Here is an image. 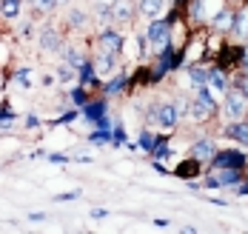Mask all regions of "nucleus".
Here are the masks:
<instances>
[{"label":"nucleus","mask_w":248,"mask_h":234,"mask_svg":"<svg viewBox=\"0 0 248 234\" xmlns=\"http://www.w3.org/2000/svg\"><path fill=\"white\" fill-rule=\"evenodd\" d=\"M225 137L237 140L240 146H248V123H246V120H234V123L225 129Z\"/></svg>","instance_id":"1a4fd4ad"},{"label":"nucleus","mask_w":248,"mask_h":234,"mask_svg":"<svg viewBox=\"0 0 248 234\" xmlns=\"http://www.w3.org/2000/svg\"><path fill=\"white\" fill-rule=\"evenodd\" d=\"M17 80L23 83L26 89H31V72H29V69H20V72H17Z\"/></svg>","instance_id":"393cba45"},{"label":"nucleus","mask_w":248,"mask_h":234,"mask_svg":"<svg viewBox=\"0 0 248 234\" xmlns=\"http://www.w3.org/2000/svg\"><path fill=\"white\" fill-rule=\"evenodd\" d=\"M246 111H248V97L243 92H237V89H228L225 92V114L231 120H243Z\"/></svg>","instance_id":"f03ea898"},{"label":"nucleus","mask_w":248,"mask_h":234,"mask_svg":"<svg viewBox=\"0 0 248 234\" xmlns=\"http://www.w3.org/2000/svg\"><path fill=\"white\" fill-rule=\"evenodd\" d=\"M163 6H166V0H140V12L146 17H160Z\"/></svg>","instance_id":"9b49d317"},{"label":"nucleus","mask_w":248,"mask_h":234,"mask_svg":"<svg viewBox=\"0 0 248 234\" xmlns=\"http://www.w3.org/2000/svg\"><path fill=\"white\" fill-rule=\"evenodd\" d=\"M111 15H114V20H131V3L128 0H114Z\"/></svg>","instance_id":"f8f14e48"},{"label":"nucleus","mask_w":248,"mask_h":234,"mask_svg":"<svg viewBox=\"0 0 248 234\" xmlns=\"http://www.w3.org/2000/svg\"><path fill=\"white\" fill-rule=\"evenodd\" d=\"M240 92H243V94L248 97V75H246L243 80H240Z\"/></svg>","instance_id":"c85d7f7f"},{"label":"nucleus","mask_w":248,"mask_h":234,"mask_svg":"<svg viewBox=\"0 0 248 234\" xmlns=\"http://www.w3.org/2000/svg\"><path fill=\"white\" fill-rule=\"evenodd\" d=\"M49 160H51V163H66L69 157H63V155H49Z\"/></svg>","instance_id":"c756f323"},{"label":"nucleus","mask_w":248,"mask_h":234,"mask_svg":"<svg viewBox=\"0 0 248 234\" xmlns=\"http://www.w3.org/2000/svg\"><path fill=\"white\" fill-rule=\"evenodd\" d=\"M103 3H114V0H103Z\"/></svg>","instance_id":"473e14b6"},{"label":"nucleus","mask_w":248,"mask_h":234,"mask_svg":"<svg viewBox=\"0 0 248 234\" xmlns=\"http://www.w3.org/2000/svg\"><path fill=\"white\" fill-rule=\"evenodd\" d=\"M94 69H97L100 78H108V75L117 69V54L114 52H103V49H100V57H97V63H94Z\"/></svg>","instance_id":"423d86ee"},{"label":"nucleus","mask_w":248,"mask_h":234,"mask_svg":"<svg viewBox=\"0 0 248 234\" xmlns=\"http://www.w3.org/2000/svg\"><path fill=\"white\" fill-rule=\"evenodd\" d=\"M123 83H125L123 75H120L117 80H108V86H106V94H120V92H123Z\"/></svg>","instance_id":"4be33fe9"},{"label":"nucleus","mask_w":248,"mask_h":234,"mask_svg":"<svg viewBox=\"0 0 248 234\" xmlns=\"http://www.w3.org/2000/svg\"><path fill=\"white\" fill-rule=\"evenodd\" d=\"M100 49H103V52H114V54H117L120 49H123V37H120L117 31L106 29V31L100 34Z\"/></svg>","instance_id":"0eeeda50"},{"label":"nucleus","mask_w":248,"mask_h":234,"mask_svg":"<svg viewBox=\"0 0 248 234\" xmlns=\"http://www.w3.org/2000/svg\"><path fill=\"white\" fill-rule=\"evenodd\" d=\"M140 146H146V149H151V131H146V134H143V140H140Z\"/></svg>","instance_id":"cd10ccee"},{"label":"nucleus","mask_w":248,"mask_h":234,"mask_svg":"<svg viewBox=\"0 0 248 234\" xmlns=\"http://www.w3.org/2000/svg\"><path fill=\"white\" fill-rule=\"evenodd\" d=\"M208 86H211V89H217L220 94H225V92L231 89V86H228V78H225V75L220 72V69H214V72L208 75Z\"/></svg>","instance_id":"ddd939ff"},{"label":"nucleus","mask_w":248,"mask_h":234,"mask_svg":"<svg viewBox=\"0 0 248 234\" xmlns=\"http://www.w3.org/2000/svg\"><path fill=\"white\" fill-rule=\"evenodd\" d=\"M234 34H237V37H246L248 34V9L240 12V17L234 20Z\"/></svg>","instance_id":"f3484780"},{"label":"nucleus","mask_w":248,"mask_h":234,"mask_svg":"<svg viewBox=\"0 0 248 234\" xmlns=\"http://www.w3.org/2000/svg\"><path fill=\"white\" fill-rule=\"evenodd\" d=\"M20 6H23V0H0V15L3 17H17Z\"/></svg>","instance_id":"2eb2a0df"},{"label":"nucleus","mask_w":248,"mask_h":234,"mask_svg":"<svg viewBox=\"0 0 248 234\" xmlns=\"http://www.w3.org/2000/svg\"><path fill=\"white\" fill-rule=\"evenodd\" d=\"M63 57H66V63H72V66H77V69H80V66L86 63V57L77 52V49H72V46H69V49L63 52Z\"/></svg>","instance_id":"6ab92c4d"},{"label":"nucleus","mask_w":248,"mask_h":234,"mask_svg":"<svg viewBox=\"0 0 248 234\" xmlns=\"http://www.w3.org/2000/svg\"><path fill=\"white\" fill-rule=\"evenodd\" d=\"M177 120H180V114H177V106L174 103H160L157 106V117H154V123H157L160 129H174Z\"/></svg>","instance_id":"7ed1b4c3"},{"label":"nucleus","mask_w":248,"mask_h":234,"mask_svg":"<svg viewBox=\"0 0 248 234\" xmlns=\"http://www.w3.org/2000/svg\"><path fill=\"white\" fill-rule=\"evenodd\" d=\"M103 111H106V106L103 103H92V106H86V117H92V120H103Z\"/></svg>","instance_id":"aec40b11"},{"label":"nucleus","mask_w":248,"mask_h":234,"mask_svg":"<svg viewBox=\"0 0 248 234\" xmlns=\"http://www.w3.org/2000/svg\"><path fill=\"white\" fill-rule=\"evenodd\" d=\"M214 143L211 140H200V143H194L191 146V157L197 160V163H205V160H214Z\"/></svg>","instance_id":"6e6552de"},{"label":"nucleus","mask_w":248,"mask_h":234,"mask_svg":"<svg viewBox=\"0 0 248 234\" xmlns=\"http://www.w3.org/2000/svg\"><path fill=\"white\" fill-rule=\"evenodd\" d=\"M240 191H243V194H248V186H240Z\"/></svg>","instance_id":"2f4dec72"},{"label":"nucleus","mask_w":248,"mask_h":234,"mask_svg":"<svg viewBox=\"0 0 248 234\" xmlns=\"http://www.w3.org/2000/svg\"><path fill=\"white\" fill-rule=\"evenodd\" d=\"M75 197H80V191H69V194H57L54 200H57V203H66V200H75Z\"/></svg>","instance_id":"a878e982"},{"label":"nucleus","mask_w":248,"mask_h":234,"mask_svg":"<svg viewBox=\"0 0 248 234\" xmlns=\"http://www.w3.org/2000/svg\"><path fill=\"white\" fill-rule=\"evenodd\" d=\"M146 40H149V46L154 52H166L169 49V40H171V26L166 23V20H151L149 31H146Z\"/></svg>","instance_id":"f257e3e1"},{"label":"nucleus","mask_w":248,"mask_h":234,"mask_svg":"<svg viewBox=\"0 0 248 234\" xmlns=\"http://www.w3.org/2000/svg\"><path fill=\"white\" fill-rule=\"evenodd\" d=\"M188 78H191L194 86H208V72L200 69V66H191V69H188Z\"/></svg>","instance_id":"dca6fc26"},{"label":"nucleus","mask_w":248,"mask_h":234,"mask_svg":"<svg viewBox=\"0 0 248 234\" xmlns=\"http://www.w3.org/2000/svg\"><path fill=\"white\" fill-rule=\"evenodd\" d=\"M40 46H43L46 52H60V49H63L57 29H43V34H40Z\"/></svg>","instance_id":"9d476101"},{"label":"nucleus","mask_w":248,"mask_h":234,"mask_svg":"<svg viewBox=\"0 0 248 234\" xmlns=\"http://www.w3.org/2000/svg\"><path fill=\"white\" fill-rule=\"evenodd\" d=\"M94 75H97L94 63H89V60H86V63L80 66V83H92V80H94Z\"/></svg>","instance_id":"a211bd4d"},{"label":"nucleus","mask_w":248,"mask_h":234,"mask_svg":"<svg viewBox=\"0 0 248 234\" xmlns=\"http://www.w3.org/2000/svg\"><path fill=\"white\" fill-rule=\"evenodd\" d=\"M31 3H34L40 12H49V9H54V6H57V0H31Z\"/></svg>","instance_id":"b1692460"},{"label":"nucleus","mask_w":248,"mask_h":234,"mask_svg":"<svg viewBox=\"0 0 248 234\" xmlns=\"http://www.w3.org/2000/svg\"><path fill=\"white\" fill-rule=\"evenodd\" d=\"M154 226H157V229H169V220H166V217H157Z\"/></svg>","instance_id":"bb28decb"},{"label":"nucleus","mask_w":248,"mask_h":234,"mask_svg":"<svg viewBox=\"0 0 248 234\" xmlns=\"http://www.w3.org/2000/svg\"><path fill=\"white\" fill-rule=\"evenodd\" d=\"M237 183H240V169H220L205 180V186L220 188V186H237Z\"/></svg>","instance_id":"20e7f679"},{"label":"nucleus","mask_w":248,"mask_h":234,"mask_svg":"<svg viewBox=\"0 0 248 234\" xmlns=\"http://www.w3.org/2000/svg\"><path fill=\"white\" fill-rule=\"evenodd\" d=\"M214 163L220 166V169H243L246 166V157L240 155V152H217L214 155Z\"/></svg>","instance_id":"39448f33"},{"label":"nucleus","mask_w":248,"mask_h":234,"mask_svg":"<svg viewBox=\"0 0 248 234\" xmlns=\"http://www.w3.org/2000/svg\"><path fill=\"white\" fill-rule=\"evenodd\" d=\"M57 3H60V0H57Z\"/></svg>","instance_id":"72a5a7b5"},{"label":"nucleus","mask_w":248,"mask_h":234,"mask_svg":"<svg viewBox=\"0 0 248 234\" xmlns=\"http://www.w3.org/2000/svg\"><path fill=\"white\" fill-rule=\"evenodd\" d=\"M77 72V66H72V63H60V69H57V78L60 80H72Z\"/></svg>","instance_id":"412c9836"},{"label":"nucleus","mask_w":248,"mask_h":234,"mask_svg":"<svg viewBox=\"0 0 248 234\" xmlns=\"http://www.w3.org/2000/svg\"><path fill=\"white\" fill-rule=\"evenodd\" d=\"M243 66H246V69H248V52H246V57H243Z\"/></svg>","instance_id":"7c9ffc66"},{"label":"nucleus","mask_w":248,"mask_h":234,"mask_svg":"<svg viewBox=\"0 0 248 234\" xmlns=\"http://www.w3.org/2000/svg\"><path fill=\"white\" fill-rule=\"evenodd\" d=\"M86 17H89L86 12H80V9H75V12L69 15V23H72V26H86Z\"/></svg>","instance_id":"5701e85b"},{"label":"nucleus","mask_w":248,"mask_h":234,"mask_svg":"<svg viewBox=\"0 0 248 234\" xmlns=\"http://www.w3.org/2000/svg\"><path fill=\"white\" fill-rule=\"evenodd\" d=\"M234 12H228V9H223L220 15H217V20H214V26H217V31H231L234 29Z\"/></svg>","instance_id":"4468645a"}]
</instances>
